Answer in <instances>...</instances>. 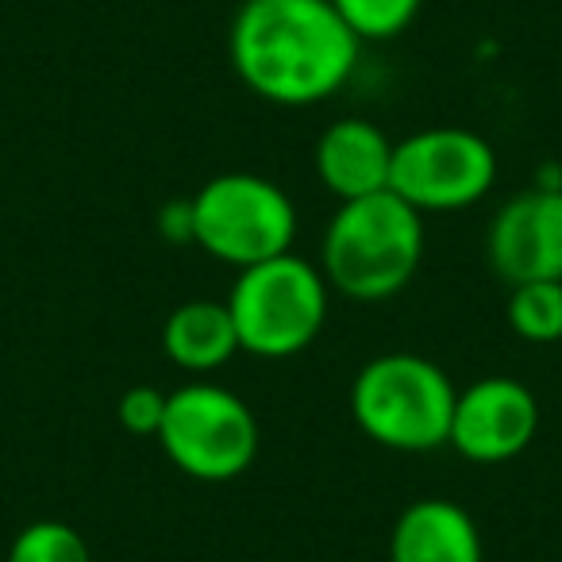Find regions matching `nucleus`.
I'll use <instances>...</instances> for the list:
<instances>
[{"instance_id": "nucleus-7", "label": "nucleus", "mask_w": 562, "mask_h": 562, "mask_svg": "<svg viewBox=\"0 0 562 562\" xmlns=\"http://www.w3.org/2000/svg\"><path fill=\"white\" fill-rule=\"evenodd\" d=\"M497 186V150L467 127H424L393 143L390 189L416 212H459Z\"/></svg>"}, {"instance_id": "nucleus-4", "label": "nucleus", "mask_w": 562, "mask_h": 562, "mask_svg": "<svg viewBox=\"0 0 562 562\" xmlns=\"http://www.w3.org/2000/svg\"><path fill=\"white\" fill-rule=\"evenodd\" d=\"M227 308H232L243 351L258 359H293L308 351L324 331L328 278L308 258L285 250L239 270Z\"/></svg>"}, {"instance_id": "nucleus-15", "label": "nucleus", "mask_w": 562, "mask_h": 562, "mask_svg": "<svg viewBox=\"0 0 562 562\" xmlns=\"http://www.w3.org/2000/svg\"><path fill=\"white\" fill-rule=\"evenodd\" d=\"M331 4L362 43H385L413 27L424 0H331Z\"/></svg>"}, {"instance_id": "nucleus-1", "label": "nucleus", "mask_w": 562, "mask_h": 562, "mask_svg": "<svg viewBox=\"0 0 562 562\" xmlns=\"http://www.w3.org/2000/svg\"><path fill=\"white\" fill-rule=\"evenodd\" d=\"M362 40L331 0H243L232 66L255 97L285 109L321 104L351 81Z\"/></svg>"}, {"instance_id": "nucleus-9", "label": "nucleus", "mask_w": 562, "mask_h": 562, "mask_svg": "<svg viewBox=\"0 0 562 562\" xmlns=\"http://www.w3.org/2000/svg\"><path fill=\"white\" fill-rule=\"evenodd\" d=\"M485 258L508 285L562 281V189L508 196L485 232Z\"/></svg>"}, {"instance_id": "nucleus-11", "label": "nucleus", "mask_w": 562, "mask_h": 562, "mask_svg": "<svg viewBox=\"0 0 562 562\" xmlns=\"http://www.w3.org/2000/svg\"><path fill=\"white\" fill-rule=\"evenodd\" d=\"M390 562H485L474 516L447 497H420L390 531Z\"/></svg>"}, {"instance_id": "nucleus-13", "label": "nucleus", "mask_w": 562, "mask_h": 562, "mask_svg": "<svg viewBox=\"0 0 562 562\" xmlns=\"http://www.w3.org/2000/svg\"><path fill=\"white\" fill-rule=\"evenodd\" d=\"M508 328L528 344L562 339V281H524L508 293Z\"/></svg>"}, {"instance_id": "nucleus-14", "label": "nucleus", "mask_w": 562, "mask_h": 562, "mask_svg": "<svg viewBox=\"0 0 562 562\" xmlns=\"http://www.w3.org/2000/svg\"><path fill=\"white\" fill-rule=\"evenodd\" d=\"M4 562H93L78 528L63 520H35L16 531Z\"/></svg>"}, {"instance_id": "nucleus-5", "label": "nucleus", "mask_w": 562, "mask_h": 562, "mask_svg": "<svg viewBox=\"0 0 562 562\" xmlns=\"http://www.w3.org/2000/svg\"><path fill=\"white\" fill-rule=\"evenodd\" d=\"M189 239L216 262L247 270L293 250L297 209L270 178L220 173L189 201Z\"/></svg>"}, {"instance_id": "nucleus-6", "label": "nucleus", "mask_w": 562, "mask_h": 562, "mask_svg": "<svg viewBox=\"0 0 562 562\" xmlns=\"http://www.w3.org/2000/svg\"><path fill=\"white\" fill-rule=\"evenodd\" d=\"M158 443L186 477L232 482L255 462L258 420L239 393L212 382H189L166 393Z\"/></svg>"}, {"instance_id": "nucleus-12", "label": "nucleus", "mask_w": 562, "mask_h": 562, "mask_svg": "<svg viewBox=\"0 0 562 562\" xmlns=\"http://www.w3.org/2000/svg\"><path fill=\"white\" fill-rule=\"evenodd\" d=\"M162 351L173 367L189 370V374H209L220 370L239 347V331H235L232 308L227 301H186L178 305L162 324Z\"/></svg>"}, {"instance_id": "nucleus-3", "label": "nucleus", "mask_w": 562, "mask_h": 562, "mask_svg": "<svg viewBox=\"0 0 562 562\" xmlns=\"http://www.w3.org/2000/svg\"><path fill=\"white\" fill-rule=\"evenodd\" d=\"M459 390L424 355H378L351 385V416L362 436L390 451H436L451 436Z\"/></svg>"}, {"instance_id": "nucleus-16", "label": "nucleus", "mask_w": 562, "mask_h": 562, "mask_svg": "<svg viewBox=\"0 0 562 562\" xmlns=\"http://www.w3.org/2000/svg\"><path fill=\"white\" fill-rule=\"evenodd\" d=\"M162 416H166V393L155 390V385H132V390L116 401V420L124 424L132 436L158 439Z\"/></svg>"}, {"instance_id": "nucleus-8", "label": "nucleus", "mask_w": 562, "mask_h": 562, "mask_svg": "<svg viewBox=\"0 0 562 562\" xmlns=\"http://www.w3.org/2000/svg\"><path fill=\"white\" fill-rule=\"evenodd\" d=\"M539 431V401L524 382L505 374L477 378L474 385L459 393L451 416V436L447 443L470 462H508L520 451H528V443Z\"/></svg>"}, {"instance_id": "nucleus-10", "label": "nucleus", "mask_w": 562, "mask_h": 562, "mask_svg": "<svg viewBox=\"0 0 562 562\" xmlns=\"http://www.w3.org/2000/svg\"><path fill=\"white\" fill-rule=\"evenodd\" d=\"M316 173L336 201H355L390 189L393 173V143L378 124L362 116H344L328 124L316 139Z\"/></svg>"}, {"instance_id": "nucleus-2", "label": "nucleus", "mask_w": 562, "mask_h": 562, "mask_svg": "<svg viewBox=\"0 0 562 562\" xmlns=\"http://www.w3.org/2000/svg\"><path fill=\"white\" fill-rule=\"evenodd\" d=\"M321 270L351 301H385L413 281L424 258V220L393 189L339 201L324 232Z\"/></svg>"}]
</instances>
